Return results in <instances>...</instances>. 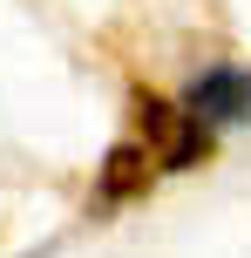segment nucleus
<instances>
[{"instance_id":"obj_1","label":"nucleus","mask_w":251,"mask_h":258,"mask_svg":"<svg viewBox=\"0 0 251 258\" xmlns=\"http://www.w3.org/2000/svg\"><path fill=\"white\" fill-rule=\"evenodd\" d=\"M184 102L197 109L204 122H217V129H224V122H244V116H251V75L231 68V61H211L197 82H190Z\"/></svg>"},{"instance_id":"obj_2","label":"nucleus","mask_w":251,"mask_h":258,"mask_svg":"<svg viewBox=\"0 0 251 258\" xmlns=\"http://www.w3.org/2000/svg\"><path fill=\"white\" fill-rule=\"evenodd\" d=\"M149 163H156V150H143V143H116L109 163H102V177H95V204H129V197L149 183Z\"/></svg>"},{"instance_id":"obj_3","label":"nucleus","mask_w":251,"mask_h":258,"mask_svg":"<svg viewBox=\"0 0 251 258\" xmlns=\"http://www.w3.org/2000/svg\"><path fill=\"white\" fill-rule=\"evenodd\" d=\"M211 136H217V122H204L197 109H177V122H170V136L156 143V170H190V163H204L211 156Z\"/></svg>"}]
</instances>
